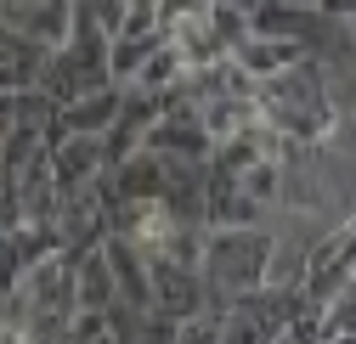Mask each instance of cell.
I'll list each match as a JSON object with an SVG mask.
<instances>
[{
	"label": "cell",
	"mask_w": 356,
	"mask_h": 344,
	"mask_svg": "<svg viewBox=\"0 0 356 344\" xmlns=\"http://www.w3.org/2000/svg\"><path fill=\"white\" fill-rule=\"evenodd\" d=\"M289 57H294L289 40H243V46H238V62H243L249 74H277Z\"/></svg>",
	"instance_id": "cell-1"
},
{
	"label": "cell",
	"mask_w": 356,
	"mask_h": 344,
	"mask_svg": "<svg viewBox=\"0 0 356 344\" xmlns=\"http://www.w3.org/2000/svg\"><path fill=\"white\" fill-rule=\"evenodd\" d=\"M323 12H356V0H317Z\"/></svg>",
	"instance_id": "cell-2"
}]
</instances>
